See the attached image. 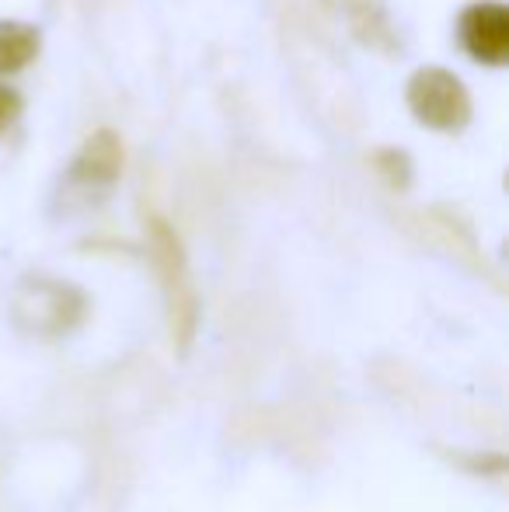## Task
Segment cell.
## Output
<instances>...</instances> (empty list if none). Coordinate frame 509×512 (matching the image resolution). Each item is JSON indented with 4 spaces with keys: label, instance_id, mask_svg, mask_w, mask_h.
Instances as JSON below:
<instances>
[{
    "label": "cell",
    "instance_id": "obj_1",
    "mask_svg": "<svg viewBox=\"0 0 509 512\" xmlns=\"http://www.w3.org/2000/svg\"><path fill=\"white\" fill-rule=\"evenodd\" d=\"M405 102L415 122L436 133H461L471 122V95L457 74L443 67H419L405 84Z\"/></svg>",
    "mask_w": 509,
    "mask_h": 512
},
{
    "label": "cell",
    "instance_id": "obj_2",
    "mask_svg": "<svg viewBox=\"0 0 509 512\" xmlns=\"http://www.w3.org/2000/svg\"><path fill=\"white\" fill-rule=\"evenodd\" d=\"M154 255L161 265L164 293H168V310H171V331H175L178 345L192 342V331H196V293L189 283V269H185V255L178 237L171 234L168 223H154Z\"/></svg>",
    "mask_w": 509,
    "mask_h": 512
},
{
    "label": "cell",
    "instance_id": "obj_3",
    "mask_svg": "<svg viewBox=\"0 0 509 512\" xmlns=\"http://www.w3.org/2000/svg\"><path fill=\"white\" fill-rule=\"evenodd\" d=\"M457 39L464 53L485 67L509 63V7L499 0H478L457 18Z\"/></svg>",
    "mask_w": 509,
    "mask_h": 512
},
{
    "label": "cell",
    "instance_id": "obj_4",
    "mask_svg": "<svg viewBox=\"0 0 509 512\" xmlns=\"http://www.w3.org/2000/svg\"><path fill=\"white\" fill-rule=\"evenodd\" d=\"M84 314L81 293L70 286L56 283H35L32 297H18V321L25 328L39 331V335H60V331L74 328Z\"/></svg>",
    "mask_w": 509,
    "mask_h": 512
},
{
    "label": "cell",
    "instance_id": "obj_5",
    "mask_svg": "<svg viewBox=\"0 0 509 512\" xmlns=\"http://www.w3.org/2000/svg\"><path fill=\"white\" fill-rule=\"evenodd\" d=\"M123 171V143L112 129H98L70 164V182L84 189H109Z\"/></svg>",
    "mask_w": 509,
    "mask_h": 512
},
{
    "label": "cell",
    "instance_id": "obj_6",
    "mask_svg": "<svg viewBox=\"0 0 509 512\" xmlns=\"http://www.w3.org/2000/svg\"><path fill=\"white\" fill-rule=\"evenodd\" d=\"M42 35L28 21L4 18L0 21V74H18L39 56Z\"/></svg>",
    "mask_w": 509,
    "mask_h": 512
},
{
    "label": "cell",
    "instance_id": "obj_7",
    "mask_svg": "<svg viewBox=\"0 0 509 512\" xmlns=\"http://www.w3.org/2000/svg\"><path fill=\"white\" fill-rule=\"evenodd\" d=\"M374 161L394 189H408V182H412V164H408V157L401 154V150H384V154H377Z\"/></svg>",
    "mask_w": 509,
    "mask_h": 512
},
{
    "label": "cell",
    "instance_id": "obj_8",
    "mask_svg": "<svg viewBox=\"0 0 509 512\" xmlns=\"http://www.w3.org/2000/svg\"><path fill=\"white\" fill-rule=\"evenodd\" d=\"M21 108H25V102H21L18 91L7 88V84H0V133H4V129L11 126L14 119H18Z\"/></svg>",
    "mask_w": 509,
    "mask_h": 512
}]
</instances>
